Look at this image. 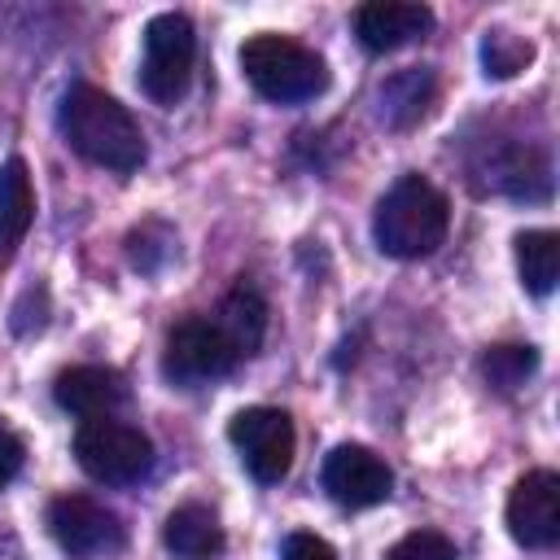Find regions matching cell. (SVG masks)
<instances>
[{
    "label": "cell",
    "mask_w": 560,
    "mask_h": 560,
    "mask_svg": "<svg viewBox=\"0 0 560 560\" xmlns=\"http://www.w3.org/2000/svg\"><path fill=\"white\" fill-rule=\"evenodd\" d=\"M280 560H337V551L319 534H289L280 547Z\"/></svg>",
    "instance_id": "cell-21"
},
{
    "label": "cell",
    "mask_w": 560,
    "mask_h": 560,
    "mask_svg": "<svg viewBox=\"0 0 560 560\" xmlns=\"http://www.w3.org/2000/svg\"><path fill=\"white\" fill-rule=\"evenodd\" d=\"M214 324L228 332V341H232L241 354H254V350L262 346V332H267V302H262L254 289L241 284V289H232V293L223 298Z\"/></svg>",
    "instance_id": "cell-17"
},
{
    "label": "cell",
    "mask_w": 560,
    "mask_h": 560,
    "mask_svg": "<svg viewBox=\"0 0 560 560\" xmlns=\"http://www.w3.org/2000/svg\"><path fill=\"white\" fill-rule=\"evenodd\" d=\"M228 438H232L241 464L262 486L280 481L289 472V464H293L298 433H293V420L280 407H245V411H236L232 424H228Z\"/></svg>",
    "instance_id": "cell-6"
},
{
    "label": "cell",
    "mask_w": 560,
    "mask_h": 560,
    "mask_svg": "<svg viewBox=\"0 0 560 560\" xmlns=\"http://www.w3.org/2000/svg\"><path fill=\"white\" fill-rule=\"evenodd\" d=\"M162 542L175 560H214L223 551V525L206 503H179L162 525Z\"/></svg>",
    "instance_id": "cell-13"
},
{
    "label": "cell",
    "mask_w": 560,
    "mask_h": 560,
    "mask_svg": "<svg viewBox=\"0 0 560 560\" xmlns=\"http://www.w3.org/2000/svg\"><path fill=\"white\" fill-rule=\"evenodd\" d=\"M529 61H534V44H529V39H521V35H512V31H503V26L486 31V39H481V66H486V74L512 79V74H521Z\"/></svg>",
    "instance_id": "cell-18"
},
{
    "label": "cell",
    "mask_w": 560,
    "mask_h": 560,
    "mask_svg": "<svg viewBox=\"0 0 560 560\" xmlns=\"http://www.w3.org/2000/svg\"><path fill=\"white\" fill-rule=\"evenodd\" d=\"M534 368H538L534 346H494V350H486V359H481L486 381L499 385V389H516Z\"/></svg>",
    "instance_id": "cell-19"
},
{
    "label": "cell",
    "mask_w": 560,
    "mask_h": 560,
    "mask_svg": "<svg viewBox=\"0 0 560 560\" xmlns=\"http://www.w3.org/2000/svg\"><path fill=\"white\" fill-rule=\"evenodd\" d=\"M35 219V188H31V171L22 158H9L0 166V267L13 258V249L22 245L26 228Z\"/></svg>",
    "instance_id": "cell-14"
},
{
    "label": "cell",
    "mask_w": 560,
    "mask_h": 560,
    "mask_svg": "<svg viewBox=\"0 0 560 560\" xmlns=\"http://www.w3.org/2000/svg\"><path fill=\"white\" fill-rule=\"evenodd\" d=\"M516 271L534 298H547L560 280V236L551 228H529L516 236Z\"/></svg>",
    "instance_id": "cell-16"
},
{
    "label": "cell",
    "mask_w": 560,
    "mask_h": 560,
    "mask_svg": "<svg viewBox=\"0 0 560 560\" xmlns=\"http://www.w3.org/2000/svg\"><path fill=\"white\" fill-rule=\"evenodd\" d=\"M52 398L61 411L79 416V420H101V416H114L127 398V385L114 368H101V363H79V368H66L57 372L52 381Z\"/></svg>",
    "instance_id": "cell-11"
},
{
    "label": "cell",
    "mask_w": 560,
    "mask_h": 560,
    "mask_svg": "<svg viewBox=\"0 0 560 560\" xmlns=\"http://www.w3.org/2000/svg\"><path fill=\"white\" fill-rule=\"evenodd\" d=\"M451 228V206L446 197L424 179V175H402L372 214V236L381 254L389 258H424L442 245Z\"/></svg>",
    "instance_id": "cell-2"
},
{
    "label": "cell",
    "mask_w": 560,
    "mask_h": 560,
    "mask_svg": "<svg viewBox=\"0 0 560 560\" xmlns=\"http://www.w3.org/2000/svg\"><path fill=\"white\" fill-rule=\"evenodd\" d=\"M319 477H324V490L332 494V503H341V508H372V503H385L394 490L389 464L376 451L354 446V442L328 451Z\"/></svg>",
    "instance_id": "cell-10"
},
{
    "label": "cell",
    "mask_w": 560,
    "mask_h": 560,
    "mask_svg": "<svg viewBox=\"0 0 560 560\" xmlns=\"http://www.w3.org/2000/svg\"><path fill=\"white\" fill-rule=\"evenodd\" d=\"M385 560H459V551H455L451 538H442V534H433V529H416V534L398 538V542L385 551Z\"/></svg>",
    "instance_id": "cell-20"
},
{
    "label": "cell",
    "mask_w": 560,
    "mask_h": 560,
    "mask_svg": "<svg viewBox=\"0 0 560 560\" xmlns=\"http://www.w3.org/2000/svg\"><path fill=\"white\" fill-rule=\"evenodd\" d=\"M61 136L79 158L105 171H118V175H131L144 162L140 122L131 118L127 105H118L109 92L92 83H79L61 96Z\"/></svg>",
    "instance_id": "cell-1"
},
{
    "label": "cell",
    "mask_w": 560,
    "mask_h": 560,
    "mask_svg": "<svg viewBox=\"0 0 560 560\" xmlns=\"http://www.w3.org/2000/svg\"><path fill=\"white\" fill-rule=\"evenodd\" d=\"M74 459L92 481L105 486H127L140 481L153 464V442L149 433H140L127 420L101 416V420H83L74 433Z\"/></svg>",
    "instance_id": "cell-4"
},
{
    "label": "cell",
    "mask_w": 560,
    "mask_h": 560,
    "mask_svg": "<svg viewBox=\"0 0 560 560\" xmlns=\"http://www.w3.org/2000/svg\"><path fill=\"white\" fill-rule=\"evenodd\" d=\"M22 459H26V446H22V438L9 429V424H0V490L22 472Z\"/></svg>",
    "instance_id": "cell-22"
},
{
    "label": "cell",
    "mask_w": 560,
    "mask_h": 560,
    "mask_svg": "<svg viewBox=\"0 0 560 560\" xmlns=\"http://www.w3.org/2000/svg\"><path fill=\"white\" fill-rule=\"evenodd\" d=\"M48 534L74 560L109 556V551L122 547V521L105 503H96L88 494H57L48 503Z\"/></svg>",
    "instance_id": "cell-8"
},
{
    "label": "cell",
    "mask_w": 560,
    "mask_h": 560,
    "mask_svg": "<svg viewBox=\"0 0 560 560\" xmlns=\"http://www.w3.org/2000/svg\"><path fill=\"white\" fill-rule=\"evenodd\" d=\"M241 70L249 88L276 105H298L328 88L324 57L289 35H249L241 44Z\"/></svg>",
    "instance_id": "cell-3"
},
{
    "label": "cell",
    "mask_w": 560,
    "mask_h": 560,
    "mask_svg": "<svg viewBox=\"0 0 560 560\" xmlns=\"http://www.w3.org/2000/svg\"><path fill=\"white\" fill-rule=\"evenodd\" d=\"M197 61V31L184 13H158L144 26V57H140V88L158 105H175L188 92Z\"/></svg>",
    "instance_id": "cell-5"
},
{
    "label": "cell",
    "mask_w": 560,
    "mask_h": 560,
    "mask_svg": "<svg viewBox=\"0 0 560 560\" xmlns=\"http://www.w3.org/2000/svg\"><path fill=\"white\" fill-rule=\"evenodd\" d=\"M241 350L228 341V332L214 319H184L166 332L162 372L175 385H201L214 376H228L236 368Z\"/></svg>",
    "instance_id": "cell-7"
},
{
    "label": "cell",
    "mask_w": 560,
    "mask_h": 560,
    "mask_svg": "<svg viewBox=\"0 0 560 560\" xmlns=\"http://www.w3.org/2000/svg\"><path fill=\"white\" fill-rule=\"evenodd\" d=\"M508 534L521 547H551L560 538V477L551 468L525 472L508 494Z\"/></svg>",
    "instance_id": "cell-9"
},
{
    "label": "cell",
    "mask_w": 560,
    "mask_h": 560,
    "mask_svg": "<svg viewBox=\"0 0 560 560\" xmlns=\"http://www.w3.org/2000/svg\"><path fill=\"white\" fill-rule=\"evenodd\" d=\"M429 101H433V74L429 70H402L376 88V114L385 127H411L416 118H424Z\"/></svg>",
    "instance_id": "cell-15"
},
{
    "label": "cell",
    "mask_w": 560,
    "mask_h": 560,
    "mask_svg": "<svg viewBox=\"0 0 560 560\" xmlns=\"http://www.w3.org/2000/svg\"><path fill=\"white\" fill-rule=\"evenodd\" d=\"M433 26V13L424 4L407 0H372L354 13V35L368 52H394L411 39H420Z\"/></svg>",
    "instance_id": "cell-12"
}]
</instances>
